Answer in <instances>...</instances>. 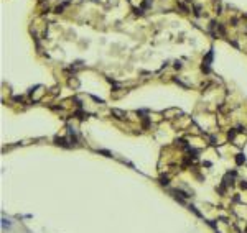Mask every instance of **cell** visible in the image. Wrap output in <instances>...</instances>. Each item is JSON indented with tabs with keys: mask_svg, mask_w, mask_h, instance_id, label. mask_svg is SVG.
<instances>
[{
	"mask_svg": "<svg viewBox=\"0 0 247 233\" xmlns=\"http://www.w3.org/2000/svg\"><path fill=\"white\" fill-rule=\"evenodd\" d=\"M2 222H4V226H10V223H8V220H5V218H4Z\"/></svg>",
	"mask_w": 247,
	"mask_h": 233,
	"instance_id": "6da1fadb",
	"label": "cell"
}]
</instances>
